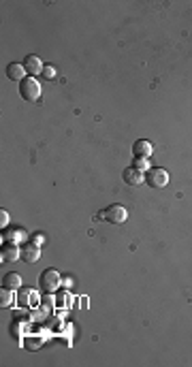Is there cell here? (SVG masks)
<instances>
[{"instance_id": "obj_10", "label": "cell", "mask_w": 192, "mask_h": 367, "mask_svg": "<svg viewBox=\"0 0 192 367\" xmlns=\"http://www.w3.org/2000/svg\"><path fill=\"white\" fill-rule=\"evenodd\" d=\"M152 143L149 141H145V139H139V141H134V146H132V154L134 156H141V158H147L149 154H152Z\"/></svg>"}, {"instance_id": "obj_11", "label": "cell", "mask_w": 192, "mask_h": 367, "mask_svg": "<svg viewBox=\"0 0 192 367\" xmlns=\"http://www.w3.org/2000/svg\"><path fill=\"white\" fill-rule=\"evenodd\" d=\"M2 286L9 291H19L21 289V278L17 276V273H6V276L2 278Z\"/></svg>"}, {"instance_id": "obj_4", "label": "cell", "mask_w": 192, "mask_h": 367, "mask_svg": "<svg viewBox=\"0 0 192 367\" xmlns=\"http://www.w3.org/2000/svg\"><path fill=\"white\" fill-rule=\"evenodd\" d=\"M145 184H149L152 188H165L169 184V173L165 169H158V167H152L145 171Z\"/></svg>"}, {"instance_id": "obj_12", "label": "cell", "mask_w": 192, "mask_h": 367, "mask_svg": "<svg viewBox=\"0 0 192 367\" xmlns=\"http://www.w3.org/2000/svg\"><path fill=\"white\" fill-rule=\"evenodd\" d=\"M24 346H26L28 350H39V348L43 346V340H41L39 335H26Z\"/></svg>"}, {"instance_id": "obj_8", "label": "cell", "mask_w": 192, "mask_h": 367, "mask_svg": "<svg viewBox=\"0 0 192 367\" xmlns=\"http://www.w3.org/2000/svg\"><path fill=\"white\" fill-rule=\"evenodd\" d=\"M21 258H24L26 263H37L41 258V250L37 243H26V246H21Z\"/></svg>"}, {"instance_id": "obj_1", "label": "cell", "mask_w": 192, "mask_h": 367, "mask_svg": "<svg viewBox=\"0 0 192 367\" xmlns=\"http://www.w3.org/2000/svg\"><path fill=\"white\" fill-rule=\"evenodd\" d=\"M60 284H62V278H60V273L56 271V269H45L39 276V286H41V291L43 293H47V294H52V293H56L60 289Z\"/></svg>"}, {"instance_id": "obj_6", "label": "cell", "mask_w": 192, "mask_h": 367, "mask_svg": "<svg viewBox=\"0 0 192 367\" xmlns=\"http://www.w3.org/2000/svg\"><path fill=\"white\" fill-rule=\"evenodd\" d=\"M24 67H26V73H30V77H37L39 73H43V69H45V64L41 62V58H39V56H26Z\"/></svg>"}, {"instance_id": "obj_15", "label": "cell", "mask_w": 192, "mask_h": 367, "mask_svg": "<svg viewBox=\"0 0 192 367\" xmlns=\"http://www.w3.org/2000/svg\"><path fill=\"white\" fill-rule=\"evenodd\" d=\"M134 169H141V171H147L149 164H147V158H141V156H134V162H132Z\"/></svg>"}, {"instance_id": "obj_9", "label": "cell", "mask_w": 192, "mask_h": 367, "mask_svg": "<svg viewBox=\"0 0 192 367\" xmlns=\"http://www.w3.org/2000/svg\"><path fill=\"white\" fill-rule=\"evenodd\" d=\"M17 258H21V248L15 246L13 241L4 243V248H2V261L13 263V261H17Z\"/></svg>"}, {"instance_id": "obj_2", "label": "cell", "mask_w": 192, "mask_h": 367, "mask_svg": "<svg viewBox=\"0 0 192 367\" xmlns=\"http://www.w3.org/2000/svg\"><path fill=\"white\" fill-rule=\"evenodd\" d=\"M19 94L21 98L30 100V103H34V100L41 98V83L37 77H26L24 81L19 83Z\"/></svg>"}, {"instance_id": "obj_5", "label": "cell", "mask_w": 192, "mask_h": 367, "mask_svg": "<svg viewBox=\"0 0 192 367\" xmlns=\"http://www.w3.org/2000/svg\"><path fill=\"white\" fill-rule=\"evenodd\" d=\"M6 77L11 79V81H24L26 79V67L24 62H11L9 67H6Z\"/></svg>"}, {"instance_id": "obj_7", "label": "cell", "mask_w": 192, "mask_h": 367, "mask_svg": "<svg viewBox=\"0 0 192 367\" xmlns=\"http://www.w3.org/2000/svg\"><path fill=\"white\" fill-rule=\"evenodd\" d=\"M124 182L130 184V186H141L145 182V173L141 169H134V167H128L124 171Z\"/></svg>"}, {"instance_id": "obj_13", "label": "cell", "mask_w": 192, "mask_h": 367, "mask_svg": "<svg viewBox=\"0 0 192 367\" xmlns=\"http://www.w3.org/2000/svg\"><path fill=\"white\" fill-rule=\"evenodd\" d=\"M32 299H34V293L30 289H21L19 297H17V303H21V305H34Z\"/></svg>"}, {"instance_id": "obj_14", "label": "cell", "mask_w": 192, "mask_h": 367, "mask_svg": "<svg viewBox=\"0 0 192 367\" xmlns=\"http://www.w3.org/2000/svg\"><path fill=\"white\" fill-rule=\"evenodd\" d=\"M0 305H2V307L13 305V291L4 289V286H2V291H0Z\"/></svg>"}, {"instance_id": "obj_16", "label": "cell", "mask_w": 192, "mask_h": 367, "mask_svg": "<svg viewBox=\"0 0 192 367\" xmlns=\"http://www.w3.org/2000/svg\"><path fill=\"white\" fill-rule=\"evenodd\" d=\"M43 77H47V79H54L56 77V69L54 67H45L43 69V73H41Z\"/></svg>"}, {"instance_id": "obj_17", "label": "cell", "mask_w": 192, "mask_h": 367, "mask_svg": "<svg viewBox=\"0 0 192 367\" xmlns=\"http://www.w3.org/2000/svg\"><path fill=\"white\" fill-rule=\"evenodd\" d=\"M24 235H26L24 231H11V233H9V239L15 241V239H19V237H24Z\"/></svg>"}, {"instance_id": "obj_18", "label": "cell", "mask_w": 192, "mask_h": 367, "mask_svg": "<svg viewBox=\"0 0 192 367\" xmlns=\"http://www.w3.org/2000/svg\"><path fill=\"white\" fill-rule=\"evenodd\" d=\"M0 218H2V220H0V224H2V226H4V224H6V222H9V214H6V212L2 210V212H0Z\"/></svg>"}, {"instance_id": "obj_3", "label": "cell", "mask_w": 192, "mask_h": 367, "mask_svg": "<svg viewBox=\"0 0 192 367\" xmlns=\"http://www.w3.org/2000/svg\"><path fill=\"white\" fill-rule=\"evenodd\" d=\"M101 216H103V220L111 222V224H124V222L128 220L126 207H124V205H118V203L109 205L105 212H101Z\"/></svg>"}]
</instances>
